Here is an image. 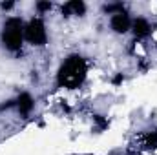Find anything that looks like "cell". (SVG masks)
Masks as SVG:
<instances>
[{
	"instance_id": "cell-1",
	"label": "cell",
	"mask_w": 157,
	"mask_h": 155,
	"mask_svg": "<svg viewBox=\"0 0 157 155\" xmlns=\"http://www.w3.org/2000/svg\"><path fill=\"white\" fill-rule=\"evenodd\" d=\"M4 40L7 42L9 47L18 46V42H20V28H18V24H17V28H11V24H9V28L4 33Z\"/></svg>"
}]
</instances>
